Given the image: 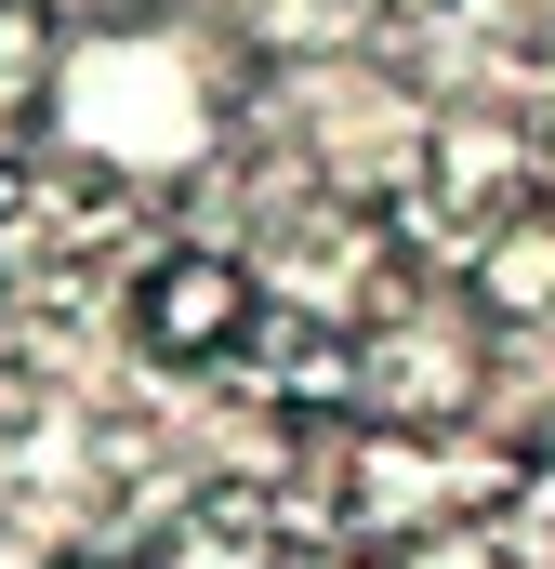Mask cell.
Masks as SVG:
<instances>
[{
    "mask_svg": "<svg viewBox=\"0 0 555 569\" xmlns=\"http://www.w3.org/2000/svg\"><path fill=\"white\" fill-rule=\"evenodd\" d=\"M27 569H107V557H27Z\"/></svg>",
    "mask_w": 555,
    "mask_h": 569,
    "instance_id": "cell-5",
    "label": "cell"
},
{
    "mask_svg": "<svg viewBox=\"0 0 555 569\" xmlns=\"http://www.w3.org/2000/svg\"><path fill=\"white\" fill-rule=\"evenodd\" d=\"M529 186H543V199H555V120H543V133H529Z\"/></svg>",
    "mask_w": 555,
    "mask_h": 569,
    "instance_id": "cell-4",
    "label": "cell"
},
{
    "mask_svg": "<svg viewBox=\"0 0 555 569\" xmlns=\"http://www.w3.org/2000/svg\"><path fill=\"white\" fill-rule=\"evenodd\" d=\"M133 569H291L278 557V490H252V477H239V490H225V477L185 490V517H172Z\"/></svg>",
    "mask_w": 555,
    "mask_h": 569,
    "instance_id": "cell-2",
    "label": "cell"
},
{
    "mask_svg": "<svg viewBox=\"0 0 555 569\" xmlns=\"http://www.w3.org/2000/svg\"><path fill=\"white\" fill-rule=\"evenodd\" d=\"M252 318H265V279H252V252H225V239H172L133 279V345L159 371H225V358L252 345Z\"/></svg>",
    "mask_w": 555,
    "mask_h": 569,
    "instance_id": "cell-1",
    "label": "cell"
},
{
    "mask_svg": "<svg viewBox=\"0 0 555 569\" xmlns=\"http://www.w3.org/2000/svg\"><path fill=\"white\" fill-rule=\"evenodd\" d=\"M463 305H476L490 331H529V318H555V199L503 212V226L463 252Z\"/></svg>",
    "mask_w": 555,
    "mask_h": 569,
    "instance_id": "cell-3",
    "label": "cell"
}]
</instances>
